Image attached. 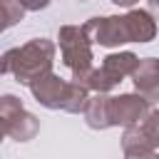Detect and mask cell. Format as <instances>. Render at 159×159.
<instances>
[{
	"label": "cell",
	"mask_w": 159,
	"mask_h": 159,
	"mask_svg": "<svg viewBox=\"0 0 159 159\" xmlns=\"http://www.w3.org/2000/svg\"><path fill=\"white\" fill-rule=\"evenodd\" d=\"M55 52H57V45L52 40H47V37H32L30 42H25L20 47L7 50L2 57H5L7 72L15 77V82L30 84L37 77L52 72Z\"/></svg>",
	"instance_id": "1"
},
{
	"label": "cell",
	"mask_w": 159,
	"mask_h": 159,
	"mask_svg": "<svg viewBox=\"0 0 159 159\" xmlns=\"http://www.w3.org/2000/svg\"><path fill=\"white\" fill-rule=\"evenodd\" d=\"M57 45H60V57L62 65L72 72V80L84 82V77L92 70V40L84 32L82 25H62L57 30Z\"/></svg>",
	"instance_id": "2"
},
{
	"label": "cell",
	"mask_w": 159,
	"mask_h": 159,
	"mask_svg": "<svg viewBox=\"0 0 159 159\" xmlns=\"http://www.w3.org/2000/svg\"><path fill=\"white\" fill-rule=\"evenodd\" d=\"M84 32L89 35V40L99 47H119L129 42V32H127V22L124 15H97L89 17L84 25Z\"/></svg>",
	"instance_id": "3"
},
{
	"label": "cell",
	"mask_w": 159,
	"mask_h": 159,
	"mask_svg": "<svg viewBox=\"0 0 159 159\" xmlns=\"http://www.w3.org/2000/svg\"><path fill=\"white\" fill-rule=\"evenodd\" d=\"M152 112V102L139 92H124L109 97V122L112 127H132L139 124Z\"/></svg>",
	"instance_id": "4"
},
{
	"label": "cell",
	"mask_w": 159,
	"mask_h": 159,
	"mask_svg": "<svg viewBox=\"0 0 159 159\" xmlns=\"http://www.w3.org/2000/svg\"><path fill=\"white\" fill-rule=\"evenodd\" d=\"M32 92V99L37 104H42L45 109H62V99H65V87L67 80H62L55 72H47L42 77H37L35 82L27 84Z\"/></svg>",
	"instance_id": "5"
},
{
	"label": "cell",
	"mask_w": 159,
	"mask_h": 159,
	"mask_svg": "<svg viewBox=\"0 0 159 159\" xmlns=\"http://www.w3.org/2000/svg\"><path fill=\"white\" fill-rule=\"evenodd\" d=\"M134 92L147 97L152 104L159 102V60L157 57H139V65L132 72Z\"/></svg>",
	"instance_id": "6"
},
{
	"label": "cell",
	"mask_w": 159,
	"mask_h": 159,
	"mask_svg": "<svg viewBox=\"0 0 159 159\" xmlns=\"http://www.w3.org/2000/svg\"><path fill=\"white\" fill-rule=\"evenodd\" d=\"M129 42H152L157 37V17L149 10L142 7H129L124 15Z\"/></svg>",
	"instance_id": "7"
},
{
	"label": "cell",
	"mask_w": 159,
	"mask_h": 159,
	"mask_svg": "<svg viewBox=\"0 0 159 159\" xmlns=\"http://www.w3.org/2000/svg\"><path fill=\"white\" fill-rule=\"evenodd\" d=\"M2 127H5V134H7L10 139H15V142H30V139H35L37 132H40V119L22 107V109L15 112Z\"/></svg>",
	"instance_id": "8"
},
{
	"label": "cell",
	"mask_w": 159,
	"mask_h": 159,
	"mask_svg": "<svg viewBox=\"0 0 159 159\" xmlns=\"http://www.w3.org/2000/svg\"><path fill=\"white\" fill-rule=\"evenodd\" d=\"M122 152H124L127 157H157V149H154L152 139L147 137L142 122H139V124H132V127H124Z\"/></svg>",
	"instance_id": "9"
},
{
	"label": "cell",
	"mask_w": 159,
	"mask_h": 159,
	"mask_svg": "<svg viewBox=\"0 0 159 159\" xmlns=\"http://www.w3.org/2000/svg\"><path fill=\"white\" fill-rule=\"evenodd\" d=\"M84 122L89 129H109L112 122H109V94L107 92H94V97L87 99V107H84Z\"/></svg>",
	"instance_id": "10"
},
{
	"label": "cell",
	"mask_w": 159,
	"mask_h": 159,
	"mask_svg": "<svg viewBox=\"0 0 159 159\" xmlns=\"http://www.w3.org/2000/svg\"><path fill=\"white\" fill-rule=\"evenodd\" d=\"M87 99H89V87H87V84H82V82H77V80H70V82H67V87H65L62 112L80 114V112H84Z\"/></svg>",
	"instance_id": "11"
},
{
	"label": "cell",
	"mask_w": 159,
	"mask_h": 159,
	"mask_svg": "<svg viewBox=\"0 0 159 159\" xmlns=\"http://www.w3.org/2000/svg\"><path fill=\"white\" fill-rule=\"evenodd\" d=\"M102 65L107 67V70H112L117 77H132V72H134V67L139 65V57L134 55V52H129V50H124V52H109L104 60H102Z\"/></svg>",
	"instance_id": "12"
},
{
	"label": "cell",
	"mask_w": 159,
	"mask_h": 159,
	"mask_svg": "<svg viewBox=\"0 0 159 159\" xmlns=\"http://www.w3.org/2000/svg\"><path fill=\"white\" fill-rule=\"evenodd\" d=\"M25 7H22V2L20 0H0V35L7 30V27H12V25H17L22 17H25Z\"/></svg>",
	"instance_id": "13"
},
{
	"label": "cell",
	"mask_w": 159,
	"mask_h": 159,
	"mask_svg": "<svg viewBox=\"0 0 159 159\" xmlns=\"http://www.w3.org/2000/svg\"><path fill=\"white\" fill-rule=\"evenodd\" d=\"M25 104H22V99L17 97V94H2L0 97V122L5 124L15 112H20Z\"/></svg>",
	"instance_id": "14"
},
{
	"label": "cell",
	"mask_w": 159,
	"mask_h": 159,
	"mask_svg": "<svg viewBox=\"0 0 159 159\" xmlns=\"http://www.w3.org/2000/svg\"><path fill=\"white\" fill-rule=\"evenodd\" d=\"M142 127H144L147 137L152 139V144H154V149H157V154H159V109H152V112L142 119Z\"/></svg>",
	"instance_id": "15"
},
{
	"label": "cell",
	"mask_w": 159,
	"mask_h": 159,
	"mask_svg": "<svg viewBox=\"0 0 159 159\" xmlns=\"http://www.w3.org/2000/svg\"><path fill=\"white\" fill-rule=\"evenodd\" d=\"M22 2V7L27 10V12H40V10H45L52 0H20Z\"/></svg>",
	"instance_id": "16"
},
{
	"label": "cell",
	"mask_w": 159,
	"mask_h": 159,
	"mask_svg": "<svg viewBox=\"0 0 159 159\" xmlns=\"http://www.w3.org/2000/svg\"><path fill=\"white\" fill-rule=\"evenodd\" d=\"M147 10L159 20V0H147Z\"/></svg>",
	"instance_id": "17"
},
{
	"label": "cell",
	"mask_w": 159,
	"mask_h": 159,
	"mask_svg": "<svg viewBox=\"0 0 159 159\" xmlns=\"http://www.w3.org/2000/svg\"><path fill=\"white\" fill-rule=\"evenodd\" d=\"M109 2H114L117 7H134L139 0H109Z\"/></svg>",
	"instance_id": "18"
},
{
	"label": "cell",
	"mask_w": 159,
	"mask_h": 159,
	"mask_svg": "<svg viewBox=\"0 0 159 159\" xmlns=\"http://www.w3.org/2000/svg\"><path fill=\"white\" fill-rule=\"evenodd\" d=\"M5 72H7V67H5V57L0 55V75H5Z\"/></svg>",
	"instance_id": "19"
},
{
	"label": "cell",
	"mask_w": 159,
	"mask_h": 159,
	"mask_svg": "<svg viewBox=\"0 0 159 159\" xmlns=\"http://www.w3.org/2000/svg\"><path fill=\"white\" fill-rule=\"evenodd\" d=\"M2 137H7V134H5V127H2V122H0V142H2Z\"/></svg>",
	"instance_id": "20"
},
{
	"label": "cell",
	"mask_w": 159,
	"mask_h": 159,
	"mask_svg": "<svg viewBox=\"0 0 159 159\" xmlns=\"http://www.w3.org/2000/svg\"><path fill=\"white\" fill-rule=\"evenodd\" d=\"M80 2H87V0H80Z\"/></svg>",
	"instance_id": "21"
}]
</instances>
